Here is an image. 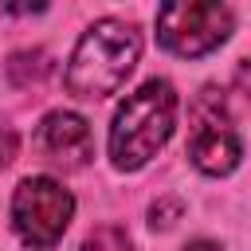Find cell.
<instances>
[{"mask_svg": "<svg viewBox=\"0 0 251 251\" xmlns=\"http://www.w3.org/2000/svg\"><path fill=\"white\" fill-rule=\"evenodd\" d=\"M137 55H141V35L133 31V24L98 20L78 39V47L67 63V90L78 98L114 94L126 82V75L137 67Z\"/></svg>", "mask_w": 251, "mask_h": 251, "instance_id": "cell-1", "label": "cell"}, {"mask_svg": "<svg viewBox=\"0 0 251 251\" xmlns=\"http://www.w3.org/2000/svg\"><path fill=\"white\" fill-rule=\"evenodd\" d=\"M176 122V90L165 78H149L137 86L110 126V157L118 169H141L173 133Z\"/></svg>", "mask_w": 251, "mask_h": 251, "instance_id": "cell-2", "label": "cell"}, {"mask_svg": "<svg viewBox=\"0 0 251 251\" xmlns=\"http://www.w3.org/2000/svg\"><path fill=\"white\" fill-rule=\"evenodd\" d=\"M192 129H188V157L196 161V169L212 173V176H224L239 165V133H235V118L227 110V98L224 90L208 86L196 102H192V114H188Z\"/></svg>", "mask_w": 251, "mask_h": 251, "instance_id": "cell-3", "label": "cell"}, {"mask_svg": "<svg viewBox=\"0 0 251 251\" xmlns=\"http://www.w3.org/2000/svg\"><path fill=\"white\" fill-rule=\"evenodd\" d=\"M71 212H75L71 192L59 180H51V176H27V180H20V188L12 196L16 231L31 247H51L67 231Z\"/></svg>", "mask_w": 251, "mask_h": 251, "instance_id": "cell-4", "label": "cell"}, {"mask_svg": "<svg viewBox=\"0 0 251 251\" xmlns=\"http://www.w3.org/2000/svg\"><path fill=\"white\" fill-rule=\"evenodd\" d=\"M231 31V12L224 4H165L157 12V35L176 55H204L220 47Z\"/></svg>", "mask_w": 251, "mask_h": 251, "instance_id": "cell-5", "label": "cell"}, {"mask_svg": "<svg viewBox=\"0 0 251 251\" xmlns=\"http://www.w3.org/2000/svg\"><path fill=\"white\" fill-rule=\"evenodd\" d=\"M39 149L51 165L59 169H82L90 157H94V137H90V126L71 114V110H55L43 118L39 126Z\"/></svg>", "mask_w": 251, "mask_h": 251, "instance_id": "cell-6", "label": "cell"}, {"mask_svg": "<svg viewBox=\"0 0 251 251\" xmlns=\"http://www.w3.org/2000/svg\"><path fill=\"white\" fill-rule=\"evenodd\" d=\"M51 75V59L43 51H16L8 59V78L16 86H31V82H43Z\"/></svg>", "mask_w": 251, "mask_h": 251, "instance_id": "cell-7", "label": "cell"}, {"mask_svg": "<svg viewBox=\"0 0 251 251\" xmlns=\"http://www.w3.org/2000/svg\"><path fill=\"white\" fill-rule=\"evenodd\" d=\"M82 251H133V243H129V235L118 224H102V227H94L86 235Z\"/></svg>", "mask_w": 251, "mask_h": 251, "instance_id": "cell-8", "label": "cell"}, {"mask_svg": "<svg viewBox=\"0 0 251 251\" xmlns=\"http://www.w3.org/2000/svg\"><path fill=\"white\" fill-rule=\"evenodd\" d=\"M16 157V133L12 129H0V169Z\"/></svg>", "mask_w": 251, "mask_h": 251, "instance_id": "cell-9", "label": "cell"}, {"mask_svg": "<svg viewBox=\"0 0 251 251\" xmlns=\"http://www.w3.org/2000/svg\"><path fill=\"white\" fill-rule=\"evenodd\" d=\"M184 251H220L216 243H192V247H184Z\"/></svg>", "mask_w": 251, "mask_h": 251, "instance_id": "cell-10", "label": "cell"}]
</instances>
